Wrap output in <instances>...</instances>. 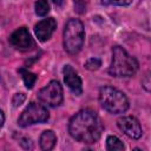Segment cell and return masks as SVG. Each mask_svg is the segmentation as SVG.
Segmentation results:
<instances>
[{
  "mask_svg": "<svg viewBox=\"0 0 151 151\" xmlns=\"http://www.w3.org/2000/svg\"><path fill=\"white\" fill-rule=\"evenodd\" d=\"M104 130V125L98 114L90 110H80L77 112L68 123V132L72 138L80 143L93 144L96 143Z\"/></svg>",
  "mask_w": 151,
  "mask_h": 151,
  "instance_id": "obj_1",
  "label": "cell"
},
{
  "mask_svg": "<svg viewBox=\"0 0 151 151\" xmlns=\"http://www.w3.org/2000/svg\"><path fill=\"white\" fill-rule=\"evenodd\" d=\"M138 71V61L131 57L123 47L114 46L109 73L112 77H131Z\"/></svg>",
  "mask_w": 151,
  "mask_h": 151,
  "instance_id": "obj_2",
  "label": "cell"
},
{
  "mask_svg": "<svg viewBox=\"0 0 151 151\" xmlns=\"http://www.w3.org/2000/svg\"><path fill=\"white\" fill-rule=\"evenodd\" d=\"M99 103L104 110L113 114L124 113L129 109V100L126 96L112 86H104L100 88Z\"/></svg>",
  "mask_w": 151,
  "mask_h": 151,
  "instance_id": "obj_3",
  "label": "cell"
},
{
  "mask_svg": "<svg viewBox=\"0 0 151 151\" xmlns=\"http://www.w3.org/2000/svg\"><path fill=\"white\" fill-rule=\"evenodd\" d=\"M84 25L79 19H70L64 27V48L68 54H77L84 44Z\"/></svg>",
  "mask_w": 151,
  "mask_h": 151,
  "instance_id": "obj_4",
  "label": "cell"
},
{
  "mask_svg": "<svg viewBox=\"0 0 151 151\" xmlns=\"http://www.w3.org/2000/svg\"><path fill=\"white\" fill-rule=\"evenodd\" d=\"M48 118H50L48 111L46 110V107L42 104L31 103L21 112V114L18 119V124L21 127H27L29 125L45 123L48 120Z\"/></svg>",
  "mask_w": 151,
  "mask_h": 151,
  "instance_id": "obj_5",
  "label": "cell"
},
{
  "mask_svg": "<svg viewBox=\"0 0 151 151\" xmlns=\"http://www.w3.org/2000/svg\"><path fill=\"white\" fill-rule=\"evenodd\" d=\"M63 87L59 81L52 80L38 92V99L47 106L55 107L63 103Z\"/></svg>",
  "mask_w": 151,
  "mask_h": 151,
  "instance_id": "obj_6",
  "label": "cell"
},
{
  "mask_svg": "<svg viewBox=\"0 0 151 151\" xmlns=\"http://www.w3.org/2000/svg\"><path fill=\"white\" fill-rule=\"evenodd\" d=\"M9 42L19 51H28L34 47L33 38L31 37V33L26 27L15 29L9 37Z\"/></svg>",
  "mask_w": 151,
  "mask_h": 151,
  "instance_id": "obj_7",
  "label": "cell"
},
{
  "mask_svg": "<svg viewBox=\"0 0 151 151\" xmlns=\"http://www.w3.org/2000/svg\"><path fill=\"white\" fill-rule=\"evenodd\" d=\"M117 124H118V127L132 139H139L143 134V130L138 119L132 116H125L119 118Z\"/></svg>",
  "mask_w": 151,
  "mask_h": 151,
  "instance_id": "obj_8",
  "label": "cell"
},
{
  "mask_svg": "<svg viewBox=\"0 0 151 151\" xmlns=\"http://www.w3.org/2000/svg\"><path fill=\"white\" fill-rule=\"evenodd\" d=\"M63 74H64V81L68 86V88L76 96H80L83 92V83L76 70L71 65H65L63 68Z\"/></svg>",
  "mask_w": 151,
  "mask_h": 151,
  "instance_id": "obj_9",
  "label": "cell"
},
{
  "mask_svg": "<svg viewBox=\"0 0 151 151\" xmlns=\"http://www.w3.org/2000/svg\"><path fill=\"white\" fill-rule=\"evenodd\" d=\"M55 28H57L55 19L54 18H47V19H44V20L39 21L38 24H35L34 33L40 41H46L52 37Z\"/></svg>",
  "mask_w": 151,
  "mask_h": 151,
  "instance_id": "obj_10",
  "label": "cell"
},
{
  "mask_svg": "<svg viewBox=\"0 0 151 151\" xmlns=\"http://www.w3.org/2000/svg\"><path fill=\"white\" fill-rule=\"evenodd\" d=\"M55 142H57V136L52 130L44 131L41 133V136H40V139H39L40 147L42 150H45V151L52 150L54 147V145H55Z\"/></svg>",
  "mask_w": 151,
  "mask_h": 151,
  "instance_id": "obj_11",
  "label": "cell"
},
{
  "mask_svg": "<svg viewBox=\"0 0 151 151\" xmlns=\"http://www.w3.org/2000/svg\"><path fill=\"white\" fill-rule=\"evenodd\" d=\"M19 73L21 74L22 77V80L25 83V86L27 88H32L33 85L35 84V80H37V76L32 72H29L28 70H25V68H20L19 70Z\"/></svg>",
  "mask_w": 151,
  "mask_h": 151,
  "instance_id": "obj_12",
  "label": "cell"
},
{
  "mask_svg": "<svg viewBox=\"0 0 151 151\" xmlns=\"http://www.w3.org/2000/svg\"><path fill=\"white\" fill-rule=\"evenodd\" d=\"M106 149L109 151H116V150H124L123 142L116 137V136H109L106 139Z\"/></svg>",
  "mask_w": 151,
  "mask_h": 151,
  "instance_id": "obj_13",
  "label": "cell"
},
{
  "mask_svg": "<svg viewBox=\"0 0 151 151\" xmlns=\"http://www.w3.org/2000/svg\"><path fill=\"white\" fill-rule=\"evenodd\" d=\"M34 6H35V13L39 17H44L50 12V5L47 0H37Z\"/></svg>",
  "mask_w": 151,
  "mask_h": 151,
  "instance_id": "obj_14",
  "label": "cell"
},
{
  "mask_svg": "<svg viewBox=\"0 0 151 151\" xmlns=\"http://www.w3.org/2000/svg\"><path fill=\"white\" fill-rule=\"evenodd\" d=\"M100 65H101V61H100L99 58H90V59L85 63V67H86L87 70H90V71H96V70H98V68L100 67Z\"/></svg>",
  "mask_w": 151,
  "mask_h": 151,
  "instance_id": "obj_15",
  "label": "cell"
},
{
  "mask_svg": "<svg viewBox=\"0 0 151 151\" xmlns=\"http://www.w3.org/2000/svg\"><path fill=\"white\" fill-rule=\"evenodd\" d=\"M25 99H26V96L24 93H15L12 98V104L14 107H19L21 104H24Z\"/></svg>",
  "mask_w": 151,
  "mask_h": 151,
  "instance_id": "obj_16",
  "label": "cell"
},
{
  "mask_svg": "<svg viewBox=\"0 0 151 151\" xmlns=\"http://www.w3.org/2000/svg\"><path fill=\"white\" fill-rule=\"evenodd\" d=\"M132 2V0H103L105 5H114V6H127Z\"/></svg>",
  "mask_w": 151,
  "mask_h": 151,
  "instance_id": "obj_17",
  "label": "cell"
},
{
  "mask_svg": "<svg viewBox=\"0 0 151 151\" xmlns=\"http://www.w3.org/2000/svg\"><path fill=\"white\" fill-rule=\"evenodd\" d=\"M20 144H21V146H22L24 149H32V147H33V144H32L31 139H28V138H24V139H21Z\"/></svg>",
  "mask_w": 151,
  "mask_h": 151,
  "instance_id": "obj_18",
  "label": "cell"
},
{
  "mask_svg": "<svg viewBox=\"0 0 151 151\" xmlns=\"http://www.w3.org/2000/svg\"><path fill=\"white\" fill-rule=\"evenodd\" d=\"M142 84H143V86L145 87V90L149 92V91H150V77H149V74L145 76V78L143 79Z\"/></svg>",
  "mask_w": 151,
  "mask_h": 151,
  "instance_id": "obj_19",
  "label": "cell"
},
{
  "mask_svg": "<svg viewBox=\"0 0 151 151\" xmlns=\"http://www.w3.org/2000/svg\"><path fill=\"white\" fill-rule=\"evenodd\" d=\"M4 123H5V114H4L2 110H0V129L2 127Z\"/></svg>",
  "mask_w": 151,
  "mask_h": 151,
  "instance_id": "obj_20",
  "label": "cell"
},
{
  "mask_svg": "<svg viewBox=\"0 0 151 151\" xmlns=\"http://www.w3.org/2000/svg\"><path fill=\"white\" fill-rule=\"evenodd\" d=\"M52 1H53V2H54L57 6H60V5L63 4V0H52Z\"/></svg>",
  "mask_w": 151,
  "mask_h": 151,
  "instance_id": "obj_21",
  "label": "cell"
}]
</instances>
